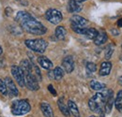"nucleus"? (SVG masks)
<instances>
[{
	"label": "nucleus",
	"mask_w": 122,
	"mask_h": 117,
	"mask_svg": "<svg viewBox=\"0 0 122 117\" xmlns=\"http://www.w3.org/2000/svg\"><path fill=\"white\" fill-rule=\"evenodd\" d=\"M21 26L23 29L25 30L26 32L30 33L32 35H37V36H41L44 35L47 32V28L39 21H37L34 18H31L29 20L24 22L21 24Z\"/></svg>",
	"instance_id": "1"
},
{
	"label": "nucleus",
	"mask_w": 122,
	"mask_h": 117,
	"mask_svg": "<svg viewBox=\"0 0 122 117\" xmlns=\"http://www.w3.org/2000/svg\"><path fill=\"white\" fill-rule=\"evenodd\" d=\"M31 110V106L27 100L21 99L13 101L11 105V112L13 115H24L29 112Z\"/></svg>",
	"instance_id": "2"
},
{
	"label": "nucleus",
	"mask_w": 122,
	"mask_h": 117,
	"mask_svg": "<svg viewBox=\"0 0 122 117\" xmlns=\"http://www.w3.org/2000/svg\"><path fill=\"white\" fill-rule=\"evenodd\" d=\"M25 46L31 51L42 54L45 52L48 47V42L43 39H26L25 41Z\"/></svg>",
	"instance_id": "3"
},
{
	"label": "nucleus",
	"mask_w": 122,
	"mask_h": 117,
	"mask_svg": "<svg viewBox=\"0 0 122 117\" xmlns=\"http://www.w3.org/2000/svg\"><path fill=\"white\" fill-rule=\"evenodd\" d=\"M45 17L48 22H50L53 24H58L62 21L63 16L59 10L56 9H49L45 13Z\"/></svg>",
	"instance_id": "4"
},
{
	"label": "nucleus",
	"mask_w": 122,
	"mask_h": 117,
	"mask_svg": "<svg viewBox=\"0 0 122 117\" xmlns=\"http://www.w3.org/2000/svg\"><path fill=\"white\" fill-rule=\"evenodd\" d=\"M11 74L13 76V78L15 79L17 83L21 86V87H25V73L22 70V68L18 66H12L11 67Z\"/></svg>",
	"instance_id": "5"
},
{
	"label": "nucleus",
	"mask_w": 122,
	"mask_h": 117,
	"mask_svg": "<svg viewBox=\"0 0 122 117\" xmlns=\"http://www.w3.org/2000/svg\"><path fill=\"white\" fill-rule=\"evenodd\" d=\"M25 85L31 91H37L40 89V85L38 83L37 78L33 73L25 74Z\"/></svg>",
	"instance_id": "6"
},
{
	"label": "nucleus",
	"mask_w": 122,
	"mask_h": 117,
	"mask_svg": "<svg viewBox=\"0 0 122 117\" xmlns=\"http://www.w3.org/2000/svg\"><path fill=\"white\" fill-rule=\"evenodd\" d=\"M62 67L65 72L67 73H71L74 69V61L72 56L68 55L62 60Z\"/></svg>",
	"instance_id": "7"
},
{
	"label": "nucleus",
	"mask_w": 122,
	"mask_h": 117,
	"mask_svg": "<svg viewBox=\"0 0 122 117\" xmlns=\"http://www.w3.org/2000/svg\"><path fill=\"white\" fill-rule=\"evenodd\" d=\"M5 83H6V85H7V88H8V92L14 96V97H17L19 95V91H18V88L16 87L14 82L10 78V77H7L5 79Z\"/></svg>",
	"instance_id": "8"
},
{
	"label": "nucleus",
	"mask_w": 122,
	"mask_h": 117,
	"mask_svg": "<svg viewBox=\"0 0 122 117\" xmlns=\"http://www.w3.org/2000/svg\"><path fill=\"white\" fill-rule=\"evenodd\" d=\"M83 9V5L78 2L77 0H70L68 4V10L71 13H75V12H80Z\"/></svg>",
	"instance_id": "9"
},
{
	"label": "nucleus",
	"mask_w": 122,
	"mask_h": 117,
	"mask_svg": "<svg viewBox=\"0 0 122 117\" xmlns=\"http://www.w3.org/2000/svg\"><path fill=\"white\" fill-rule=\"evenodd\" d=\"M71 24H75V25H78L80 27H84L85 25L87 24V20L80 15H73L71 18Z\"/></svg>",
	"instance_id": "10"
},
{
	"label": "nucleus",
	"mask_w": 122,
	"mask_h": 117,
	"mask_svg": "<svg viewBox=\"0 0 122 117\" xmlns=\"http://www.w3.org/2000/svg\"><path fill=\"white\" fill-rule=\"evenodd\" d=\"M39 65L44 69H51L53 68V62L46 56H40L38 57Z\"/></svg>",
	"instance_id": "11"
},
{
	"label": "nucleus",
	"mask_w": 122,
	"mask_h": 117,
	"mask_svg": "<svg viewBox=\"0 0 122 117\" xmlns=\"http://www.w3.org/2000/svg\"><path fill=\"white\" fill-rule=\"evenodd\" d=\"M111 70H112V63L109 61H105V62L102 63L99 74L101 76H107L110 74Z\"/></svg>",
	"instance_id": "12"
},
{
	"label": "nucleus",
	"mask_w": 122,
	"mask_h": 117,
	"mask_svg": "<svg viewBox=\"0 0 122 117\" xmlns=\"http://www.w3.org/2000/svg\"><path fill=\"white\" fill-rule=\"evenodd\" d=\"M41 112L45 117H54V112L51 107V105L47 102H41Z\"/></svg>",
	"instance_id": "13"
},
{
	"label": "nucleus",
	"mask_w": 122,
	"mask_h": 117,
	"mask_svg": "<svg viewBox=\"0 0 122 117\" xmlns=\"http://www.w3.org/2000/svg\"><path fill=\"white\" fill-rule=\"evenodd\" d=\"M31 18H33V16H32L30 13H28V12H26V11H19L15 16V21L21 24L22 23H24V22L29 20Z\"/></svg>",
	"instance_id": "14"
},
{
	"label": "nucleus",
	"mask_w": 122,
	"mask_h": 117,
	"mask_svg": "<svg viewBox=\"0 0 122 117\" xmlns=\"http://www.w3.org/2000/svg\"><path fill=\"white\" fill-rule=\"evenodd\" d=\"M20 68H21L22 70L24 71L25 75V74L32 73V65H31L30 62H29L28 60H26V59H24V60L21 61V63H20Z\"/></svg>",
	"instance_id": "15"
},
{
	"label": "nucleus",
	"mask_w": 122,
	"mask_h": 117,
	"mask_svg": "<svg viewBox=\"0 0 122 117\" xmlns=\"http://www.w3.org/2000/svg\"><path fill=\"white\" fill-rule=\"evenodd\" d=\"M57 105H58V108L60 110V112L63 113V115H65L66 117H70V111H69V108L68 106H66V104L64 103V98H60L58 100H57Z\"/></svg>",
	"instance_id": "16"
},
{
	"label": "nucleus",
	"mask_w": 122,
	"mask_h": 117,
	"mask_svg": "<svg viewBox=\"0 0 122 117\" xmlns=\"http://www.w3.org/2000/svg\"><path fill=\"white\" fill-rule=\"evenodd\" d=\"M107 39H108V37H107L106 33L105 32H100L98 34V36L95 38L94 43L96 45H98V46H100V45H102V44L105 43L107 41Z\"/></svg>",
	"instance_id": "17"
},
{
	"label": "nucleus",
	"mask_w": 122,
	"mask_h": 117,
	"mask_svg": "<svg viewBox=\"0 0 122 117\" xmlns=\"http://www.w3.org/2000/svg\"><path fill=\"white\" fill-rule=\"evenodd\" d=\"M68 108H69V111L73 115L74 117H80V112H79V110H78V107H77L76 103L72 100H69L68 101Z\"/></svg>",
	"instance_id": "18"
},
{
	"label": "nucleus",
	"mask_w": 122,
	"mask_h": 117,
	"mask_svg": "<svg viewBox=\"0 0 122 117\" xmlns=\"http://www.w3.org/2000/svg\"><path fill=\"white\" fill-rule=\"evenodd\" d=\"M55 34H56V37L57 38V39L59 40H62L66 38V35H67V30L65 29L64 26H57L56 28V31H55Z\"/></svg>",
	"instance_id": "19"
},
{
	"label": "nucleus",
	"mask_w": 122,
	"mask_h": 117,
	"mask_svg": "<svg viewBox=\"0 0 122 117\" xmlns=\"http://www.w3.org/2000/svg\"><path fill=\"white\" fill-rule=\"evenodd\" d=\"M98 34H99V32L95 28H85L84 36L89 39H95V38L98 36Z\"/></svg>",
	"instance_id": "20"
},
{
	"label": "nucleus",
	"mask_w": 122,
	"mask_h": 117,
	"mask_svg": "<svg viewBox=\"0 0 122 117\" xmlns=\"http://www.w3.org/2000/svg\"><path fill=\"white\" fill-rule=\"evenodd\" d=\"M53 73H54V78H55L56 81H59V80H61V79L64 77L65 71H64V69H63L62 68L56 67V68L53 70Z\"/></svg>",
	"instance_id": "21"
},
{
	"label": "nucleus",
	"mask_w": 122,
	"mask_h": 117,
	"mask_svg": "<svg viewBox=\"0 0 122 117\" xmlns=\"http://www.w3.org/2000/svg\"><path fill=\"white\" fill-rule=\"evenodd\" d=\"M90 87H91V89L95 90V91H101V90L105 88V84L94 80V81L90 82Z\"/></svg>",
	"instance_id": "22"
},
{
	"label": "nucleus",
	"mask_w": 122,
	"mask_h": 117,
	"mask_svg": "<svg viewBox=\"0 0 122 117\" xmlns=\"http://www.w3.org/2000/svg\"><path fill=\"white\" fill-rule=\"evenodd\" d=\"M115 106L118 111L122 112V90L118 91L117 95V98L115 99Z\"/></svg>",
	"instance_id": "23"
},
{
	"label": "nucleus",
	"mask_w": 122,
	"mask_h": 117,
	"mask_svg": "<svg viewBox=\"0 0 122 117\" xmlns=\"http://www.w3.org/2000/svg\"><path fill=\"white\" fill-rule=\"evenodd\" d=\"M114 102H115V100H114V96L110 97L106 100L105 105H104V112H105L106 113H109V112H111L112 107H113V103Z\"/></svg>",
	"instance_id": "24"
},
{
	"label": "nucleus",
	"mask_w": 122,
	"mask_h": 117,
	"mask_svg": "<svg viewBox=\"0 0 122 117\" xmlns=\"http://www.w3.org/2000/svg\"><path fill=\"white\" fill-rule=\"evenodd\" d=\"M113 53H114V47L111 46V45H108L106 47V49H105V52H104L105 59H106V60H109V59L112 57Z\"/></svg>",
	"instance_id": "25"
},
{
	"label": "nucleus",
	"mask_w": 122,
	"mask_h": 117,
	"mask_svg": "<svg viewBox=\"0 0 122 117\" xmlns=\"http://www.w3.org/2000/svg\"><path fill=\"white\" fill-rule=\"evenodd\" d=\"M86 71L88 73H94L97 70V66L92 62H88L86 65Z\"/></svg>",
	"instance_id": "26"
},
{
	"label": "nucleus",
	"mask_w": 122,
	"mask_h": 117,
	"mask_svg": "<svg viewBox=\"0 0 122 117\" xmlns=\"http://www.w3.org/2000/svg\"><path fill=\"white\" fill-rule=\"evenodd\" d=\"M0 93L4 96H7L8 95V88L6 85V83L0 79Z\"/></svg>",
	"instance_id": "27"
},
{
	"label": "nucleus",
	"mask_w": 122,
	"mask_h": 117,
	"mask_svg": "<svg viewBox=\"0 0 122 117\" xmlns=\"http://www.w3.org/2000/svg\"><path fill=\"white\" fill-rule=\"evenodd\" d=\"M35 71H36L35 77L37 78V80L38 81H41V71H40V69H39L38 67H35Z\"/></svg>",
	"instance_id": "28"
},
{
	"label": "nucleus",
	"mask_w": 122,
	"mask_h": 117,
	"mask_svg": "<svg viewBox=\"0 0 122 117\" xmlns=\"http://www.w3.org/2000/svg\"><path fill=\"white\" fill-rule=\"evenodd\" d=\"M48 90L52 93L53 96H56V91L55 90V88H54V86H53L52 84H49V85H48Z\"/></svg>",
	"instance_id": "29"
},
{
	"label": "nucleus",
	"mask_w": 122,
	"mask_h": 117,
	"mask_svg": "<svg viewBox=\"0 0 122 117\" xmlns=\"http://www.w3.org/2000/svg\"><path fill=\"white\" fill-rule=\"evenodd\" d=\"M117 25H118V27H122V19H119V20H118Z\"/></svg>",
	"instance_id": "30"
},
{
	"label": "nucleus",
	"mask_w": 122,
	"mask_h": 117,
	"mask_svg": "<svg viewBox=\"0 0 122 117\" xmlns=\"http://www.w3.org/2000/svg\"><path fill=\"white\" fill-rule=\"evenodd\" d=\"M112 33H113L115 36H117V35L119 34V32H118V31H116V30H112Z\"/></svg>",
	"instance_id": "31"
},
{
	"label": "nucleus",
	"mask_w": 122,
	"mask_h": 117,
	"mask_svg": "<svg viewBox=\"0 0 122 117\" xmlns=\"http://www.w3.org/2000/svg\"><path fill=\"white\" fill-rule=\"evenodd\" d=\"M118 83H119V84H120V85L122 86V76L118 78Z\"/></svg>",
	"instance_id": "32"
},
{
	"label": "nucleus",
	"mask_w": 122,
	"mask_h": 117,
	"mask_svg": "<svg viewBox=\"0 0 122 117\" xmlns=\"http://www.w3.org/2000/svg\"><path fill=\"white\" fill-rule=\"evenodd\" d=\"M78 2H80V3H82V2H84V1H86V0H77Z\"/></svg>",
	"instance_id": "33"
},
{
	"label": "nucleus",
	"mask_w": 122,
	"mask_h": 117,
	"mask_svg": "<svg viewBox=\"0 0 122 117\" xmlns=\"http://www.w3.org/2000/svg\"><path fill=\"white\" fill-rule=\"evenodd\" d=\"M2 52H3V51H2V48H1V47H0V54H2Z\"/></svg>",
	"instance_id": "34"
},
{
	"label": "nucleus",
	"mask_w": 122,
	"mask_h": 117,
	"mask_svg": "<svg viewBox=\"0 0 122 117\" xmlns=\"http://www.w3.org/2000/svg\"><path fill=\"white\" fill-rule=\"evenodd\" d=\"M90 117H96V116H94V115H92V116H90Z\"/></svg>",
	"instance_id": "35"
},
{
	"label": "nucleus",
	"mask_w": 122,
	"mask_h": 117,
	"mask_svg": "<svg viewBox=\"0 0 122 117\" xmlns=\"http://www.w3.org/2000/svg\"><path fill=\"white\" fill-rule=\"evenodd\" d=\"M121 47H122V44H121Z\"/></svg>",
	"instance_id": "36"
}]
</instances>
